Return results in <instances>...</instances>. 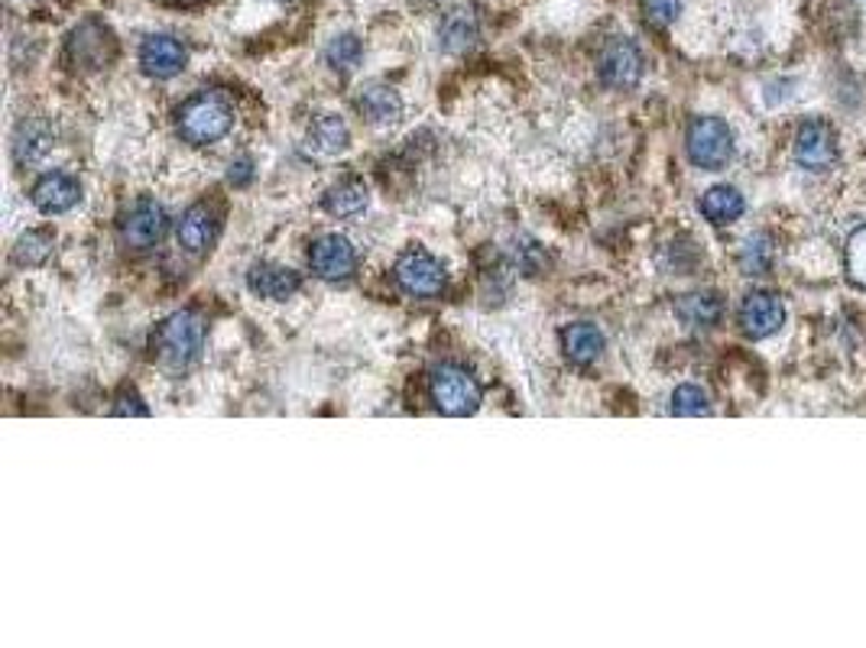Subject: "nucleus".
<instances>
[{
    "label": "nucleus",
    "instance_id": "5",
    "mask_svg": "<svg viewBox=\"0 0 866 648\" xmlns=\"http://www.w3.org/2000/svg\"><path fill=\"white\" fill-rule=\"evenodd\" d=\"M598 75L607 88L614 91H630L640 85L643 78V52L633 39L627 36H614L598 59Z\"/></svg>",
    "mask_w": 866,
    "mask_h": 648
},
{
    "label": "nucleus",
    "instance_id": "20",
    "mask_svg": "<svg viewBox=\"0 0 866 648\" xmlns=\"http://www.w3.org/2000/svg\"><path fill=\"white\" fill-rule=\"evenodd\" d=\"M371 205V192L364 182H341L335 189H328V195L322 199V208L331 217H357L361 212H367Z\"/></svg>",
    "mask_w": 866,
    "mask_h": 648
},
{
    "label": "nucleus",
    "instance_id": "2",
    "mask_svg": "<svg viewBox=\"0 0 866 648\" xmlns=\"http://www.w3.org/2000/svg\"><path fill=\"white\" fill-rule=\"evenodd\" d=\"M429 390H432V403L438 406V412H444L451 419H467L484 403L480 383L464 367H454V364L435 367L432 377H429Z\"/></svg>",
    "mask_w": 866,
    "mask_h": 648
},
{
    "label": "nucleus",
    "instance_id": "30",
    "mask_svg": "<svg viewBox=\"0 0 866 648\" xmlns=\"http://www.w3.org/2000/svg\"><path fill=\"white\" fill-rule=\"evenodd\" d=\"M114 416H140V419H147V416H150V409L140 403V396H137V393H124V396L117 399V406H114Z\"/></svg>",
    "mask_w": 866,
    "mask_h": 648
},
{
    "label": "nucleus",
    "instance_id": "24",
    "mask_svg": "<svg viewBox=\"0 0 866 648\" xmlns=\"http://www.w3.org/2000/svg\"><path fill=\"white\" fill-rule=\"evenodd\" d=\"M52 243H55V237H52L49 230H26V233L16 240V246H13V259H16L20 266H39V263L49 259Z\"/></svg>",
    "mask_w": 866,
    "mask_h": 648
},
{
    "label": "nucleus",
    "instance_id": "7",
    "mask_svg": "<svg viewBox=\"0 0 866 648\" xmlns=\"http://www.w3.org/2000/svg\"><path fill=\"white\" fill-rule=\"evenodd\" d=\"M795 163L808 173H828L838 163V130L828 120H805L795 134Z\"/></svg>",
    "mask_w": 866,
    "mask_h": 648
},
{
    "label": "nucleus",
    "instance_id": "14",
    "mask_svg": "<svg viewBox=\"0 0 866 648\" xmlns=\"http://www.w3.org/2000/svg\"><path fill=\"white\" fill-rule=\"evenodd\" d=\"M176 237H179V246H183L186 253H192V256L205 253L217 237V220L215 215H212V208H209V205H192V208L183 215V220H179Z\"/></svg>",
    "mask_w": 866,
    "mask_h": 648
},
{
    "label": "nucleus",
    "instance_id": "18",
    "mask_svg": "<svg viewBox=\"0 0 866 648\" xmlns=\"http://www.w3.org/2000/svg\"><path fill=\"white\" fill-rule=\"evenodd\" d=\"M675 315L688 328H714L724 315V302L714 292H691L675 302Z\"/></svg>",
    "mask_w": 866,
    "mask_h": 648
},
{
    "label": "nucleus",
    "instance_id": "12",
    "mask_svg": "<svg viewBox=\"0 0 866 648\" xmlns=\"http://www.w3.org/2000/svg\"><path fill=\"white\" fill-rule=\"evenodd\" d=\"M247 285L253 295L266 298V302H286L299 292L302 279L299 272H292L289 266H276V263H253L247 272Z\"/></svg>",
    "mask_w": 866,
    "mask_h": 648
},
{
    "label": "nucleus",
    "instance_id": "19",
    "mask_svg": "<svg viewBox=\"0 0 866 648\" xmlns=\"http://www.w3.org/2000/svg\"><path fill=\"white\" fill-rule=\"evenodd\" d=\"M698 208H701V215L707 217L711 224L724 227V224H733L737 217L743 215L746 202H743V195L733 186H714V189H707L701 195V205Z\"/></svg>",
    "mask_w": 866,
    "mask_h": 648
},
{
    "label": "nucleus",
    "instance_id": "22",
    "mask_svg": "<svg viewBox=\"0 0 866 648\" xmlns=\"http://www.w3.org/2000/svg\"><path fill=\"white\" fill-rule=\"evenodd\" d=\"M477 16L470 13V10H454V13H448L444 16V23H441V46L448 49V52H464V49H470L474 42H477Z\"/></svg>",
    "mask_w": 866,
    "mask_h": 648
},
{
    "label": "nucleus",
    "instance_id": "29",
    "mask_svg": "<svg viewBox=\"0 0 866 648\" xmlns=\"http://www.w3.org/2000/svg\"><path fill=\"white\" fill-rule=\"evenodd\" d=\"M678 10H681V0H643V13H647V20H650L652 26L675 23Z\"/></svg>",
    "mask_w": 866,
    "mask_h": 648
},
{
    "label": "nucleus",
    "instance_id": "9",
    "mask_svg": "<svg viewBox=\"0 0 866 648\" xmlns=\"http://www.w3.org/2000/svg\"><path fill=\"white\" fill-rule=\"evenodd\" d=\"M309 266L325 282H341L357 269V250L344 233H325L309 250Z\"/></svg>",
    "mask_w": 866,
    "mask_h": 648
},
{
    "label": "nucleus",
    "instance_id": "4",
    "mask_svg": "<svg viewBox=\"0 0 866 648\" xmlns=\"http://www.w3.org/2000/svg\"><path fill=\"white\" fill-rule=\"evenodd\" d=\"M205 344V325L196 312H173L156 331L160 360L170 367H189L199 360Z\"/></svg>",
    "mask_w": 866,
    "mask_h": 648
},
{
    "label": "nucleus",
    "instance_id": "15",
    "mask_svg": "<svg viewBox=\"0 0 866 648\" xmlns=\"http://www.w3.org/2000/svg\"><path fill=\"white\" fill-rule=\"evenodd\" d=\"M357 107H361L364 120L374 124V127H380V130L397 127L400 117H403V98H400L390 85H371V88L361 94Z\"/></svg>",
    "mask_w": 866,
    "mask_h": 648
},
{
    "label": "nucleus",
    "instance_id": "13",
    "mask_svg": "<svg viewBox=\"0 0 866 648\" xmlns=\"http://www.w3.org/2000/svg\"><path fill=\"white\" fill-rule=\"evenodd\" d=\"M29 199H33V205L42 215H65V212H72L78 205L81 186L72 176H65V173H49V176H42L33 186V195Z\"/></svg>",
    "mask_w": 866,
    "mask_h": 648
},
{
    "label": "nucleus",
    "instance_id": "11",
    "mask_svg": "<svg viewBox=\"0 0 866 648\" xmlns=\"http://www.w3.org/2000/svg\"><path fill=\"white\" fill-rule=\"evenodd\" d=\"M186 62H189V52L173 36H163L160 33V36L143 39V46H140V65H143V72L150 78H160V81L176 78L186 68Z\"/></svg>",
    "mask_w": 866,
    "mask_h": 648
},
{
    "label": "nucleus",
    "instance_id": "17",
    "mask_svg": "<svg viewBox=\"0 0 866 648\" xmlns=\"http://www.w3.org/2000/svg\"><path fill=\"white\" fill-rule=\"evenodd\" d=\"M562 347H565L568 360L588 367V364H594V360L604 354L607 341H604V331H601L598 325H591V321H578V325H568V328L562 331Z\"/></svg>",
    "mask_w": 866,
    "mask_h": 648
},
{
    "label": "nucleus",
    "instance_id": "8",
    "mask_svg": "<svg viewBox=\"0 0 866 648\" xmlns=\"http://www.w3.org/2000/svg\"><path fill=\"white\" fill-rule=\"evenodd\" d=\"M166 227L170 217L163 205H156L153 199H137L121 217V240L130 250H150L166 237Z\"/></svg>",
    "mask_w": 866,
    "mask_h": 648
},
{
    "label": "nucleus",
    "instance_id": "1",
    "mask_svg": "<svg viewBox=\"0 0 866 648\" xmlns=\"http://www.w3.org/2000/svg\"><path fill=\"white\" fill-rule=\"evenodd\" d=\"M179 137L192 147H212L234 127V104L221 91H199L176 114Z\"/></svg>",
    "mask_w": 866,
    "mask_h": 648
},
{
    "label": "nucleus",
    "instance_id": "6",
    "mask_svg": "<svg viewBox=\"0 0 866 648\" xmlns=\"http://www.w3.org/2000/svg\"><path fill=\"white\" fill-rule=\"evenodd\" d=\"M397 285L413 298H435L444 289V266L426 250H406L397 259Z\"/></svg>",
    "mask_w": 866,
    "mask_h": 648
},
{
    "label": "nucleus",
    "instance_id": "26",
    "mask_svg": "<svg viewBox=\"0 0 866 648\" xmlns=\"http://www.w3.org/2000/svg\"><path fill=\"white\" fill-rule=\"evenodd\" d=\"M49 143H52V134H49V127L46 124H23L20 127V140H16V160L20 163H36L46 150H49Z\"/></svg>",
    "mask_w": 866,
    "mask_h": 648
},
{
    "label": "nucleus",
    "instance_id": "21",
    "mask_svg": "<svg viewBox=\"0 0 866 648\" xmlns=\"http://www.w3.org/2000/svg\"><path fill=\"white\" fill-rule=\"evenodd\" d=\"M309 137H312L315 150L325 153V156H338V153H344L351 147V130H348V124L338 114H322L312 124V134Z\"/></svg>",
    "mask_w": 866,
    "mask_h": 648
},
{
    "label": "nucleus",
    "instance_id": "28",
    "mask_svg": "<svg viewBox=\"0 0 866 648\" xmlns=\"http://www.w3.org/2000/svg\"><path fill=\"white\" fill-rule=\"evenodd\" d=\"M707 412H711V403L701 386L685 383L672 393V416H707Z\"/></svg>",
    "mask_w": 866,
    "mask_h": 648
},
{
    "label": "nucleus",
    "instance_id": "16",
    "mask_svg": "<svg viewBox=\"0 0 866 648\" xmlns=\"http://www.w3.org/2000/svg\"><path fill=\"white\" fill-rule=\"evenodd\" d=\"M68 52L78 65H88V68H101L111 55V36L104 26L98 23H85L72 33L68 39Z\"/></svg>",
    "mask_w": 866,
    "mask_h": 648
},
{
    "label": "nucleus",
    "instance_id": "10",
    "mask_svg": "<svg viewBox=\"0 0 866 648\" xmlns=\"http://www.w3.org/2000/svg\"><path fill=\"white\" fill-rule=\"evenodd\" d=\"M786 325V305L773 292H750L740 305V328L746 338L763 341L773 338Z\"/></svg>",
    "mask_w": 866,
    "mask_h": 648
},
{
    "label": "nucleus",
    "instance_id": "23",
    "mask_svg": "<svg viewBox=\"0 0 866 648\" xmlns=\"http://www.w3.org/2000/svg\"><path fill=\"white\" fill-rule=\"evenodd\" d=\"M361 55H364V42L357 33H338L325 49V62L335 72H354L361 65Z\"/></svg>",
    "mask_w": 866,
    "mask_h": 648
},
{
    "label": "nucleus",
    "instance_id": "27",
    "mask_svg": "<svg viewBox=\"0 0 866 648\" xmlns=\"http://www.w3.org/2000/svg\"><path fill=\"white\" fill-rule=\"evenodd\" d=\"M740 266L746 276H763L769 266H773V246L766 237H750L743 243V253H740Z\"/></svg>",
    "mask_w": 866,
    "mask_h": 648
},
{
    "label": "nucleus",
    "instance_id": "3",
    "mask_svg": "<svg viewBox=\"0 0 866 648\" xmlns=\"http://www.w3.org/2000/svg\"><path fill=\"white\" fill-rule=\"evenodd\" d=\"M688 160L704 173H720L733 160V134L720 117H694L685 134Z\"/></svg>",
    "mask_w": 866,
    "mask_h": 648
},
{
    "label": "nucleus",
    "instance_id": "25",
    "mask_svg": "<svg viewBox=\"0 0 866 648\" xmlns=\"http://www.w3.org/2000/svg\"><path fill=\"white\" fill-rule=\"evenodd\" d=\"M844 272H848V282L854 289H864L866 292V224L857 227L848 237V246H844Z\"/></svg>",
    "mask_w": 866,
    "mask_h": 648
},
{
    "label": "nucleus",
    "instance_id": "31",
    "mask_svg": "<svg viewBox=\"0 0 866 648\" xmlns=\"http://www.w3.org/2000/svg\"><path fill=\"white\" fill-rule=\"evenodd\" d=\"M227 179H230V186H247L250 179H253V163L250 160H237V163H230V173H227Z\"/></svg>",
    "mask_w": 866,
    "mask_h": 648
}]
</instances>
